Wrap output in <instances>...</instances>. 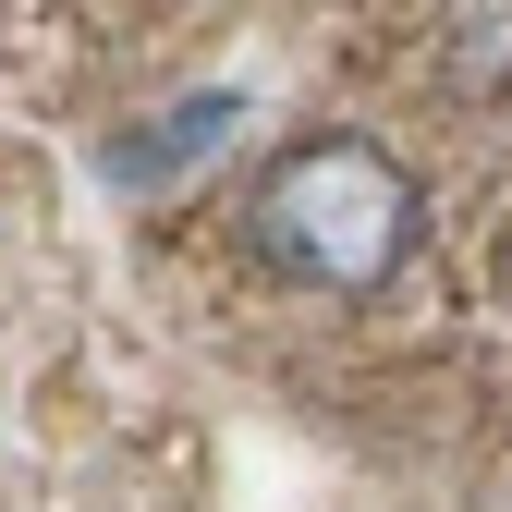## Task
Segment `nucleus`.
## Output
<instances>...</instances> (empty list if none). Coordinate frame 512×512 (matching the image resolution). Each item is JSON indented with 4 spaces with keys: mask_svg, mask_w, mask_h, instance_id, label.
I'll use <instances>...</instances> for the list:
<instances>
[{
    "mask_svg": "<svg viewBox=\"0 0 512 512\" xmlns=\"http://www.w3.org/2000/svg\"><path fill=\"white\" fill-rule=\"evenodd\" d=\"M452 74L476 98H512V13H452Z\"/></svg>",
    "mask_w": 512,
    "mask_h": 512,
    "instance_id": "f03ea898",
    "label": "nucleus"
},
{
    "mask_svg": "<svg viewBox=\"0 0 512 512\" xmlns=\"http://www.w3.org/2000/svg\"><path fill=\"white\" fill-rule=\"evenodd\" d=\"M427 244V183L378 135H293L244 183V256L293 293H378Z\"/></svg>",
    "mask_w": 512,
    "mask_h": 512,
    "instance_id": "f257e3e1",
    "label": "nucleus"
}]
</instances>
